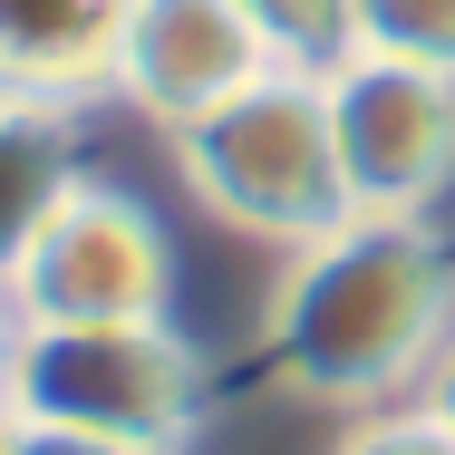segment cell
Returning a JSON list of instances; mask_svg holds the SVG:
<instances>
[{"label":"cell","instance_id":"6da1fadb","mask_svg":"<svg viewBox=\"0 0 455 455\" xmlns=\"http://www.w3.org/2000/svg\"><path fill=\"white\" fill-rule=\"evenodd\" d=\"M272 368L310 407H387L455 339V252L427 213H349L272 291Z\"/></svg>","mask_w":455,"mask_h":455},{"label":"cell","instance_id":"7a4b0ae2","mask_svg":"<svg viewBox=\"0 0 455 455\" xmlns=\"http://www.w3.org/2000/svg\"><path fill=\"white\" fill-rule=\"evenodd\" d=\"M175 165L204 194V213H223L233 233L262 243H320L349 223V184L330 146V88L320 68H272L243 97H223L213 116L175 126Z\"/></svg>","mask_w":455,"mask_h":455},{"label":"cell","instance_id":"3957f363","mask_svg":"<svg viewBox=\"0 0 455 455\" xmlns=\"http://www.w3.org/2000/svg\"><path fill=\"white\" fill-rule=\"evenodd\" d=\"M10 417L78 427L107 446L184 455L204 417V368L175 320H78V330H20L10 359Z\"/></svg>","mask_w":455,"mask_h":455},{"label":"cell","instance_id":"277c9868","mask_svg":"<svg viewBox=\"0 0 455 455\" xmlns=\"http://www.w3.org/2000/svg\"><path fill=\"white\" fill-rule=\"evenodd\" d=\"M20 330H78V320H175V233L126 194L78 175L39 243L10 272Z\"/></svg>","mask_w":455,"mask_h":455},{"label":"cell","instance_id":"5b68a950","mask_svg":"<svg viewBox=\"0 0 455 455\" xmlns=\"http://www.w3.org/2000/svg\"><path fill=\"white\" fill-rule=\"evenodd\" d=\"M320 88H330V146H339L349 213H427L455 184V78L446 68L349 49L339 68H320Z\"/></svg>","mask_w":455,"mask_h":455},{"label":"cell","instance_id":"8992f818","mask_svg":"<svg viewBox=\"0 0 455 455\" xmlns=\"http://www.w3.org/2000/svg\"><path fill=\"white\" fill-rule=\"evenodd\" d=\"M272 39L243 0H136L126 39H116V97L136 116H156L165 136L213 116L223 97H243L252 78H272Z\"/></svg>","mask_w":455,"mask_h":455},{"label":"cell","instance_id":"52a82bcc","mask_svg":"<svg viewBox=\"0 0 455 455\" xmlns=\"http://www.w3.org/2000/svg\"><path fill=\"white\" fill-rule=\"evenodd\" d=\"M136 0H0V97L88 107L116 88V39Z\"/></svg>","mask_w":455,"mask_h":455},{"label":"cell","instance_id":"ba28073f","mask_svg":"<svg viewBox=\"0 0 455 455\" xmlns=\"http://www.w3.org/2000/svg\"><path fill=\"white\" fill-rule=\"evenodd\" d=\"M78 184V136H68V107H29V97H0V291L20 272V252L39 243V223L59 213V194Z\"/></svg>","mask_w":455,"mask_h":455},{"label":"cell","instance_id":"9c48e42d","mask_svg":"<svg viewBox=\"0 0 455 455\" xmlns=\"http://www.w3.org/2000/svg\"><path fill=\"white\" fill-rule=\"evenodd\" d=\"M349 49L455 78V0H349Z\"/></svg>","mask_w":455,"mask_h":455},{"label":"cell","instance_id":"30bf717a","mask_svg":"<svg viewBox=\"0 0 455 455\" xmlns=\"http://www.w3.org/2000/svg\"><path fill=\"white\" fill-rule=\"evenodd\" d=\"M262 20L281 68H339L349 59V0H243Z\"/></svg>","mask_w":455,"mask_h":455},{"label":"cell","instance_id":"8fae6325","mask_svg":"<svg viewBox=\"0 0 455 455\" xmlns=\"http://www.w3.org/2000/svg\"><path fill=\"white\" fill-rule=\"evenodd\" d=\"M339 455H455V436L427 417V407H387V417H359Z\"/></svg>","mask_w":455,"mask_h":455},{"label":"cell","instance_id":"7c38bea8","mask_svg":"<svg viewBox=\"0 0 455 455\" xmlns=\"http://www.w3.org/2000/svg\"><path fill=\"white\" fill-rule=\"evenodd\" d=\"M0 455H165V446H107V436H78V427H29V417H10Z\"/></svg>","mask_w":455,"mask_h":455},{"label":"cell","instance_id":"4fadbf2b","mask_svg":"<svg viewBox=\"0 0 455 455\" xmlns=\"http://www.w3.org/2000/svg\"><path fill=\"white\" fill-rule=\"evenodd\" d=\"M417 407H427V417H436V427L455 436V339L436 349V368H427V397H417Z\"/></svg>","mask_w":455,"mask_h":455},{"label":"cell","instance_id":"5bb4252c","mask_svg":"<svg viewBox=\"0 0 455 455\" xmlns=\"http://www.w3.org/2000/svg\"><path fill=\"white\" fill-rule=\"evenodd\" d=\"M10 359H20V310L0 291V436H10Z\"/></svg>","mask_w":455,"mask_h":455}]
</instances>
